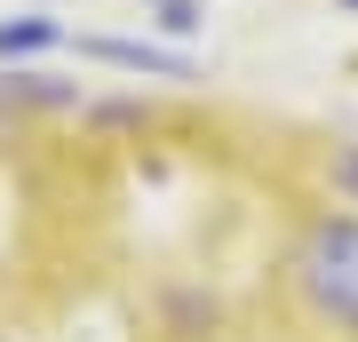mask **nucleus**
<instances>
[{
    "mask_svg": "<svg viewBox=\"0 0 358 342\" xmlns=\"http://www.w3.org/2000/svg\"><path fill=\"white\" fill-rule=\"evenodd\" d=\"M303 294L327 318L358 327V223H319L303 239Z\"/></svg>",
    "mask_w": 358,
    "mask_h": 342,
    "instance_id": "f257e3e1",
    "label": "nucleus"
}]
</instances>
